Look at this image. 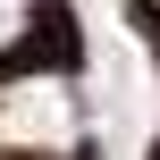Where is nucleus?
<instances>
[{
  "instance_id": "obj_1",
  "label": "nucleus",
  "mask_w": 160,
  "mask_h": 160,
  "mask_svg": "<svg viewBox=\"0 0 160 160\" xmlns=\"http://www.w3.org/2000/svg\"><path fill=\"white\" fill-rule=\"evenodd\" d=\"M17 25H25V0H0V42H8Z\"/></svg>"
}]
</instances>
